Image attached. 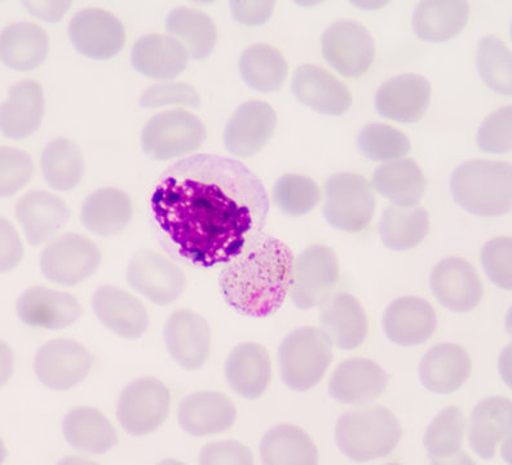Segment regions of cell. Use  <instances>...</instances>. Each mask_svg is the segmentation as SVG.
Wrapping results in <instances>:
<instances>
[{
  "label": "cell",
  "instance_id": "cell-52",
  "mask_svg": "<svg viewBox=\"0 0 512 465\" xmlns=\"http://www.w3.org/2000/svg\"><path fill=\"white\" fill-rule=\"evenodd\" d=\"M24 256V247L10 221L2 219V273L11 272Z\"/></svg>",
  "mask_w": 512,
  "mask_h": 465
},
{
  "label": "cell",
  "instance_id": "cell-32",
  "mask_svg": "<svg viewBox=\"0 0 512 465\" xmlns=\"http://www.w3.org/2000/svg\"><path fill=\"white\" fill-rule=\"evenodd\" d=\"M81 219L88 232L100 237H114L131 224L134 206L130 196L123 190L103 188L86 198Z\"/></svg>",
  "mask_w": 512,
  "mask_h": 465
},
{
  "label": "cell",
  "instance_id": "cell-23",
  "mask_svg": "<svg viewBox=\"0 0 512 465\" xmlns=\"http://www.w3.org/2000/svg\"><path fill=\"white\" fill-rule=\"evenodd\" d=\"M438 317L427 300L417 296L397 299L383 316L387 338L400 347H417L435 334Z\"/></svg>",
  "mask_w": 512,
  "mask_h": 465
},
{
  "label": "cell",
  "instance_id": "cell-47",
  "mask_svg": "<svg viewBox=\"0 0 512 465\" xmlns=\"http://www.w3.org/2000/svg\"><path fill=\"white\" fill-rule=\"evenodd\" d=\"M511 106L498 109L481 124L478 132L480 150L491 154H506L512 149Z\"/></svg>",
  "mask_w": 512,
  "mask_h": 465
},
{
  "label": "cell",
  "instance_id": "cell-5",
  "mask_svg": "<svg viewBox=\"0 0 512 465\" xmlns=\"http://www.w3.org/2000/svg\"><path fill=\"white\" fill-rule=\"evenodd\" d=\"M333 341L324 330L303 326L286 336L278 349L281 379L293 391L315 388L333 362Z\"/></svg>",
  "mask_w": 512,
  "mask_h": 465
},
{
  "label": "cell",
  "instance_id": "cell-20",
  "mask_svg": "<svg viewBox=\"0 0 512 465\" xmlns=\"http://www.w3.org/2000/svg\"><path fill=\"white\" fill-rule=\"evenodd\" d=\"M291 88L300 103L331 117L347 113L353 103L350 88L341 79L313 64L295 70Z\"/></svg>",
  "mask_w": 512,
  "mask_h": 465
},
{
  "label": "cell",
  "instance_id": "cell-14",
  "mask_svg": "<svg viewBox=\"0 0 512 465\" xmlns=\"http://www.w3.org/2000/svg\"><path fill=\"white\" fill-rule=\"evenodd\" d=\"M69 38L75 50L91 60L112 59L126 44L122 21L101 8H86L70 20Z\"/></svg>",
  "mask_w": 512,
  "mask_h": 465
},
{
  "label": "cell",
  "instance_id": "cell-31",
  "mask_svg": "<svg viewBox=\"0 0 512 465\" xmlns=\"http://www.w3.org/2000/svg\"><path fill=\"white\" fill-rule=\"evenodd\" d=\"M43 87L25 79L11 87L8 99L2 103V134L7 139L22 140L41 127L44 115Z\"/></svg>",
  "mask_w": 512,
  "mask_h": 465
},
{
  "label": "cell",
  "instance_id": "cell-1",
  "mask_svg": "<svg viewBox=\"0 0 512 465\" xmlns=\"http://www.w3.org/2000/svg\"><path fill=\"white\" fill-rule=\"evenodd\" d=\"M266 186L244 163L194 154L167 168L152 196L158 227L178 254L198 267L227 264L262 234Z\"/></svg>",
  "mask_w": 512,
  "mask_h": 465
},
{
  "label": "cell",
  "instance_id": "cell-22",
  "mask_svg": "<svg viewBox=\"0 0 512 465\" xmlns=\"http://www.w3.org/2000/svg\"><path fill=\"white\" fill-rule=\"evenodd\" d=\"M92 308L99 321L123 339H140L148 330L147 308L136 296L119 287L100 286L92 296Z\"/></svg>",
  "mask_w": 512,
  "mask_h": 465
},
{
  "label": "cell",
  "instance_id": "cell-4",
  "mask_svg": "<svg viewBox=\"0 0 512 465\" xmlns=\"http://www.w3.org/2000/svg\"><path fill=\"white\" fill-rule=\"evenodd\" d=\"M457 205L472 215L509 214L512 205V167L509 162L476 159L458 166L450 179Z\"/></svg>",
  "mask_w": 512,
  "mask_h": 465
},
{
  "label": "cell",
  "instance_id": "cell-19",
  "mask_svg": "<svg viewBox=\"0 0 512 465\" xmlns=\"http://www.w3.org/2000/svg\"><path fill=\"white\" fill-rule=\"evenodd\" d=\"M431 95V83L422 75H397L384 82L375 93V109L391 121L416 123L426 114Z\"/></svg>",
  "mask_w": 512,
  "mask_h": 465
},
{
  "label": "cell",
  "instance_id": "cell-48",
  "mask_svg": "<svg viewBox=\"0 0 512 465\" xmlns=\"http://www.w3.org/2000/svg\"><path fill=\"white\" fill-rule=\"evenodd\" d=\"M512 239L498 237L489 241L481 251V263L494 285L503 290L512 287Z\"/></svg>",
  "mask_w": 512,
  "mask_h": 465
},
{
  "label": "cell",
  "instance_id": "cell-53",
  "mask_svg": "<svg viewBox=\"0 0 512 465\" xmlns=\"http://www.w3.org/2000/svg\"><path fill=\"white\" fill-rule=\"evenodd\" d=\"M25 7L34 17L47 22L63 19L72 2H24Z\"/></svg>",
  "mask_w": 512,
  "mask_h": 465
},
{
  "label": "cell",
  "instance_id": "cell-38",
  "mask_svg": "<svg viewBox=\"0 0 512 465\" xmlns=\"http://www.w3.org/2000/svg\"><path fill=\"white\" fill-rule=\"evenodd\" d=\"M260 458L268 465H315L319 463V451L302 428L282 424L263 437Z\"/></svg>",
  "mask_w": 512,
  "mask_h": 465
},
{
  "label": "cell",
  "instance_id": "cell-42",
  "mask_svg": "<svg viewBox=\"0 0 512 465\" xmlns=\"http://www.w3.org/2000/svg\"><path fill=\"white\" fill-rule=\"evenodd\" d=\"M86 163L79 146L69 139H57L42 154L44 180L57 192L77 188L85 176Z\"/></svg>",
  "mask_w": 512,
  "mask_h": 465
},
{
  "label": "cell",
  "instance_id": "cell-18",
  "mask_svg": "<svg viewBox=\"0 0 512 465\" xmlns=\"http://www.w3.org/2000/svg\"><path fill=\"white\" fill-rule=\"evenodd\" d=\"M17 316L34 329L63 330L74 325L83 316L77 298L68 292L34 286L17 300Z\"/></svg>",
  "mask_w": 512,
  "mask_h": 465
},
{
  "label": "cell",
  "instance_id": "cell-51",
  "mask_svg": "<svg viewBox=\"0 0 512 465\" xmlns=\"http://www.w3.org/2000/svg\"><path fill=\"white\" fill-rule=\"evenodd\" d=\"M275 2L271 0H233L231 10L233 17L246 26H260L266 24L271 19L275 11Z\"/></svg>",
  "mask_w": 512,
  "mask_h": 465
},
{
  "label": "cell",
  "instance_id": "cell-39",
  "mask_svg": "<svg viewBox=\"0 0 512 465\" xmlns=\"http://www.w3.org/2000/svg\"><path fill=\"white\" fill-rule=\"evenodd\" d=\"M166 30L187 50L192 60H205L218 41L215 22L206 13L189 7H179L166 20Z\"/></svg>",
  "mask_w": 512,
  "mask_h": 465
},
{
  "label": "cell",
  "instance_id": "cell-43",
  "mask_svg": "<svg viewBox=\"0 0 512 465\" xmlns=\"http://www.w3.org/2000/svg\"><path fill=\"white\" fill-rule=\"evenodd\" d=\"M511 50L500 38L489 35L481 39L476 64L480 77L491 90L500 95L512 92Z\"/></svg>",
  "mask_w": 512,
  "mask_h": 465
},
{
  "label": "cell",
  "instance_id": "cell-3",
  "mask_svg": "<svg viewBox=\"0 0 512 465\" xmlns=\"http://www.w3.org/2000/svg\"><path fill=\"white\" fill-rule=\"evenodd\" d=\"M403 428L390 409L381 405L346 411L335 428L339 450L357 463L386 458L399 446Z\"/></svg>",
  "mask_w": 512,
  "mask_h": 465
},
{
  "label": "cell",
  "instance_id": "cell-35",
  "mask_svg": "<svg viewBox=\"0 0 512 465\" xmlns=\"http://www.w3.org/2000/svg\"><path fill=\"white\" fill-rule=\"evenodd\" d=\"M66 442L81 453L101 455L118 444V434L107 416L94 407H78L65 416Z\"/></svg>",
  "mask_w": 512,
  "mask_h": 465
},
{
  "label": "cell",
  "instance_id": "cell-41",
  "mask_svg": "<svg viewBox=\"0 0 512 465\" xmlns=\"http://www.w3.org/2000/svg\"><path fill=\"white\" fill-rule=\"evenodd\" d=\"M240 73L247 86L253 90L275 92L280 90L288 78L289 66L277 48L258 43L242 53Z\"/></svg>",
  "mask_w": 512,
  "mask_h": 465
},
{
  "label": "cell",
  "instance_id": "cell-45",
  "mask_svg": "<svg viewBox=\"0 0 512 465\" xmlns=\"http://www.w3.org/2000/svg\"><path fill=\"white\" fill-rule=\"evenodd\" d=\"M357 144L365 158L374 162H391L408 155L412 145L409 137L384 123L368 124L360 132Z\"/></svg>",
  "mask_w": 512,
  "mask_h": 465
},
{
  "label": "cell",
  "instance_id": "cell-36",
  "mask_svg": "<svg viewBox=\"0 0 512 465\" xmlns=\"http://www.w3.org/2000/svg\"><path fill=\"white\" fill-rule=\"evenodd\" d=\"M373 188L397 206L418 205L425 196L427 180L413 159L384 163L373 175Z\"/></svg>",
  "mask_w": 512,
  "mask_h": 465
},
{
  "label": "cell",
  "instance_id": "cell-27",
  "mask_svg": "<svg viewBox=\"0 0 512 465\" xmlns=\"http://www.w3.org/2000/svg\"><path fill=\"white\" fill-rule=\"evenodd\" d=\"M189 60L187 50L170 35H145L136 41L131 52L136 72L157 81L179 77L187 70Z\"/></svg>",
  "mask_w": 512,
  "mask_h": 465
},
{
  "label": "cell",
  "instance_id": "cell-21",
  "mask_svg": "<svg viewBox=\"0 0 512 465\" xmlns=\"http://www.w3.org/2000/svg\"><path fill=\"white\" fill-rule=\"evenodd\" d=\"M388 382L390 376L377 363L368 358H350L331 376L329 394L344 405H369L382 396Z\"/></svg>",
  "mask_w": 512,
  "mask_h": 465
},
{
  "label": "cell",
  "instance_id": "cell-24",
  "mask_svg": "<svg viewBox=\"0 0 512 465\" xmlns=\"http://www.w3.org/2000/svg\"><path fill=\"white\" fill-rule=\"evenodd\" d=\"M16 217L30 245L37 247L52 241L65 227L70 210L56 194L34 190L17 202Z\"/></svg>",
  "mask_w": 512,
  "mask_h": 465
},
{
  "label": "cell",
  "instance_id": "cell-33",
  "mask_svg": "<svg viewBox=\"0 0 512 465\" xmlns=\"http://www.w3.org/2000/svg\"><path fill=\"white\" fill-rule=\"evenodd\" d=\"M50 39L46 30L33 22H15L0 35L3 64L16 72H32L47 59Z\"/></svg>",
  "mask_w": 512,
  "mask_h": 465
},
{
  "label": "cell",
  "instance_id": "cell-6",
  "mask_svg": "<svg viewBox=\"0 0 512 465\" xmlns=\"http://www.w3.org/2000/svg\"><path fill=\"white\" fill-rule=\"evenodd\" d=\"M324 216L331 227L360 233L372 223L375 193L372 183L352 172L331 175L325 184Z\"/></svg>",
  "mask_w": 512,
  "mask_h": 465
},
{
  "label": "cell",
  "instance_id": "cell-49",
  "mask_svg": "<svg viewBox=\"0 0 512 465\" xmlns=\"http://www.w3.org/2000/svg\"><path fill=\"white\" fill-rule=\"evenodd\" d=\"M201 104L200 95L194 87L183 82L153 84L140 97V106L145 109H157L167 105L188 106L198 108Z\"/></svg>",
  "mask_w": 512,
  "mask_h": 465
},
{
  "label": "cell",
  "instance_id": "cell-28",
  "mask_svg": "<svg viewBox=\"0 0 512 465\" xmlns=\"http://www.w3.org/2000/svg\"><path fill=\"white\" fill-rule=\"evenodd\" d=\"M472 362L466 349L457 344H438L423 357L419 379L427 391L438 394L457 392L469 380Z\"/></svg>",
  "mask_w": 512,
  "mask_h": 465
},
{
  "label": "cell",
  "instance_id": "cell-29",
  "mask_svg": "<svg viewBox=\"0 0 512 465\" xmlns=\"http://www.w3.org/2000/svg\"><path fill=\"white\" fill-rule=\"evenodd\" d=\"M322 327L335 347L353 351L364 343L369 332L365 309L355 296L339 291L322 305Z\"/></svg>",
  "mask_w": 512,
  "mask_h": 465
},
{
  "label": "cell",
  "instance_id": "cell-8",
  "mask_svg": "<svg viewBox=\"0 0 512 465\" xmlns=\"http://www.w3.org/2000/svg\"><path fill=\"white\" fill-rule=\"evenodd\" d=\"M341 270L333 248L312 245L299 255L294 265L290 296L299 309L322 307L337 289Z\"/></svg>",
  "mask_w": 512,
  "mask_h": 465
},
{
  "label": "cell",
  "instance_id": "cell-17",
  "mask_svg": "<svg viewBox=\"0 0 512 465\" xmlns=\"http://www.w3.org/2000/svg\"><path fill=\"white\" fill-rule=\"evenodd\" d=\"M431 290L443 307L456 313H469L483 299V283L474 265L462 258L440 261L432 270Z\"/></svg>",
  "mask_w": 512,
  "mask_h": 465
},
{
  "label": "cell",
  "instance_id": "cell-34",
  "mask_svg": "<svg viewBox=\"0 0 512 465\" xmlns=\"http://www.w3.org/2000/svg\"><path fill=\"white\" fill-rule=\"evenodd\" d=\"M469 17V3L463 0H426L414 11L413 28L422 41L443 43L461 33Z\"/></svg>",
  "mask_w": 512,
  "mask_h": 465
},
{
  "label": "cell",
  "instance_id": "cell-15",
  "mask_svg": "<svg viewBox=\"0 0 512 465\" xmlns=\"http://www.w3.org/2000/svg\"><path fill=\"white\" fill-rule=\"evenodd\" d=\"M276 126L277 114L271 105L266 101H247L225 126V148L238 158L253 157L272 139Z\"/></svg>",
  "mask_w": 512,
  "mask_h": 465
},
{
  "label": "cell",
  "instance_id": "cell-37",
  "mask_svg": "<svg viewBox=\"0 0 512 465\" xmlns=\"http://www.w3.org/2000/svg\"><path fill=\"white\" fill-rule=\"evenodd\" d=\"M430 232V216L425 207L388 206L379 221V236L392 251H408L422 243Z\"/></svg>",
  "mask_w": 512,
  "mask_h": 465
},
{
  "label": "cell",
  "instance_id": "cell-44",
  "mask_svg": "<svg viewBox=\"0 0 512 465\" xmlns=\"http://www.w3.org/2000/svg\"><path fill=\"white\" fill-rule=\"evenodd\" d=\"M272 197L284 214L297 217L315 210L320 203L321 190L310 177L288 174L276 181Z\"/></svg>",
  "mask_w": 512,
  "mask_h": 465
},
{
  "label": "cell",
  "instance_id": "cell-40",
  "mask_svg": "<svg viewBox=\"0 0 512 465\" xmlns=\"http://www.w3.org/2000/svg\"><path fill=\"white\" fill-rule=\"evenodd\" d=\"M467 429V419L457 406L448 407L436 416L425 434L428 455L435 463H465L470 460L462 453L463 440Z\"/></svg>",
  "mask_w": 512,
  "mask_h": 465
},
{
  "label": "cell",
  "instance_id": "cell-13",
  "mask_svg": "<svg viewBox=\"0 0 512 465\" xmlns=\"http://www.w3.org/2000/svg\"><path fill=\"white\" fill-rule=\"evenodd\" d=\"M127 282L157 305L175 303L188 285L183 270L165 255L154 251H140L132 256L127 268Z\"/></svg>",
  "mask_w": 512,
  "mask_h": 465
},
{
  "label": "cell",
  "instance_id": "cell-46",
  "mask_svg": "<svg viewBox=\"0 0 512 465\" xmlns=\"http://www.w3.org/2000/svg\"><path fill=\"white\" fill-rule=\"evenodd\" d=\"M34 162L28 153L10 146L0 149V194L3 198L15 196L32 180Z\"/></svg>",
  "mask_w": 512,
  "mask_h": 465
},
{
  "label": "cell",
  "instance_id": "cell-16",
  "mask_svg": "<svg viewBox=\"0 0 512 465\" xmlns=\"http://www.w3.org/2000/svg\"><path fill=\"white\" fill-rule=\"evenodd\" d=\"M165 343L167 351L185 370L202 369L209 360L211 330L209 323L191 309H178L166 322Z\"/></svg>",
  "mask_w": 512,
  "mask_h": 465
},
{
  "label": "cell",
  "instance_id": "cell-12",
  "mask_svg": "<svg viewBox=\"0 0 512 465\" xmlns=\"http://www.w3.org/2000/svg\"><path fill=\"white\" fill-rule=\"evenodd\" d=\"M94 363V354L79 341L55 339L39 349L34 360V371L39 382L47 388L69 391L85 382Z\"/></svg>",
  "mask_w": 512,
  "mask_h": 465
},
{
  "label": "cell",
  "instance_id": "cell-30",
  "mask_svg": "<svg viewBox=\"0 0 512 465\" xmlns=\"http://www.w3.org/2000/svg\"><path fill=\"white\" fill-rule=\"evenodd\" d=\"M225 376L233 391L255 400L267 391L272 378L271 356L259 343L238 344L225 362Z\"/></svg>",
  "mask_w": 512,
  "mask_h": 465
},
{
  "label": "cell",
  "instance_id": "cell-26",
  "mask_svg": "<svg viewBox=\"0 0 512 465\" xmlns=\"http://www.w3.org/2000/svg\"><path fill=\"white\" fill-rule=\"evenodd\" d=\"M512 402L506 397H489L480 401L472 411L469 424L471 449L481 459L491 460L500 446L510 442Z\"/></svg>",
  "mask_w": 512,
  "mask_h": 465
},
{
  "label": "cell",
  "instance_id": "cell-11",
  "mask_svg": "<svg viewBox=\"0 0 512 465\" xmlns=\"http://www.w3.org/2000/svg\"><path fill=\"white\" fill-rule=\"evenodd\" d=\"M322 55L343 77H363L375 60L373 35L355 20L335 21L322 35Z\"/></svg>",
  "mask_w": 512,
  "mask_h": 465
},
{
  "label": "cell",
  "instance_id": "cell-10",
  "mask_svg": "<svg viewBox=\"0 0 512 465\" xmlns=\"http://www.w3.org/2000/svg\"><path fill=\"white\" fill-rule=\"evenodd\" d=\"M101 251L90 238L68 233L48 243L41 255L44 277L56 285L73 287L99 269Z\"/></svg>",
  "mask_w": 512,
  "mask_h": 465
},
{
  "label": "cell",
  "instance_id": "cell-50",
  "mask_svg": "<svg viewBox=\"0 0 512 465\" xmlns=\"http://www.w3.org/2000/svg\"><path fill=\"white\" fill-rule=\"evenodd\" d=\"M203 465H251L254 455L249 447L237 441H219L203 447L200 455Z\"/></svg>",
  "mask_w": 512,
  "mask_h": 465
},
{
  "label": "cell",
  "instance_id": "cell-7",
  "mask_svg": "<svg viewBox=\"0 0 512 465\" xmlns=\"http://www.w3.org/2000/svg\"><path fill=\"white\" fill-rule=\"evenodd\" d=\"M205 140V124L197 115L183 109L154 115L141 134L144 153L156 161H170L196 152Z\"/></svg>",
  "mask_w": 512,
  "mask_h": 465
},
{
  "label": "cell",
  "instance_id": "cell-25",
  "mask_svg": "<svg viewBox=\"0 0 512 465\" xmlns=\"http://www.w3.org/2000/svg\"><path fill=\"white\" fill-rule=\"evenodd\" d=\"M180 427L194 437L229 431L237 419L233 402L223 393L202 391L189 394L178 409Z\"/></svg>",
  "mask_w": 512,
  "mask_h": 465
},
{
  "label": "cell",
  "instance_id": "cell-2",
  "mask_svg": "<svg viewBox=\"0 0 512 465\" xmlns=\"http://www.w3.org/2000/svg\"><path fill=\"white\" fill-rule=\"evenodd\" d=\"M227 264L219 286L229 307L251 318H266L281 308L295 265L293 251L284 242L259 234Z\"/></svg>",
  "mask_w": 512,
  "mask_h": 465
},
{
  "label": "cell",
  "instance_id": "cell-9",
  "mask_svg": "<svg viewBox=\"0 0 512 465\" xmlns=\"http://www.w3.org/2000/svg\"><path fill=\"white\" fill-rule=\"evenodd\" d=\"M171 396L156 378H141L127 385L119 397L117 418L131 436L156 432L169 418Z\"/></svg>",
  "mask_w": 512,
  "mask_h": 465
}]
</instances>
